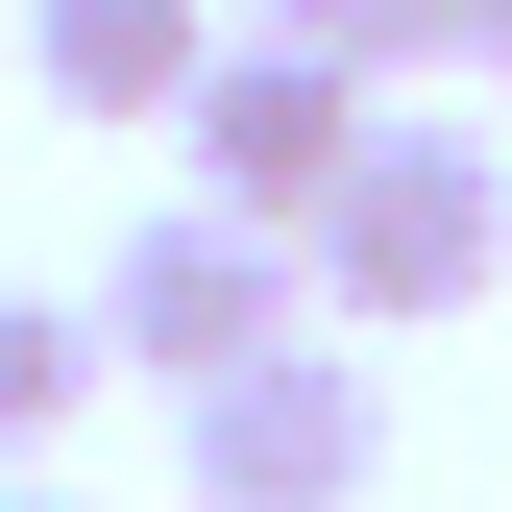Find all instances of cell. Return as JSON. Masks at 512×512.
Here are the masks:
<instances>
[{
    "mask_svg": "<svg viewBox=\"0 0 512 512\" xmlns=\"http://www.w3.org/2000/svg\"><path fill=\"white\" fill-rule=\"evenodd\" d=\"M25 74H49V122H171L220 74V0H25Z\"/></svg>",
    "mask_w": 512,
    "mask_h": 512,
    "instance_id": "5b68a950",
    "label": "cell"
},
{
    "mask_svg": "<svg viewBox=\"0 0 512 512\" xmlns=\"http://www.w3.org/2000/svg\"><path fill=\"white\" fill-rule=\"evenodd\" d=\"M293 317H317L293 220H220V196H147V220H122V269H98V342H122V366H171V391L269 366Z\"/></svg>",
    "mask_w": 512,
    "mask_h": 512,
    "instance_id": "3957f363",
    "label": "cell"
},
{
    "mask_svg": "<svg viewBox=\"0 0 512 512\" xmlns=\"http://www.w3.org/2000/svg\"><path fill=\"white\" fill-rule=\"evenodd\" d=\"M98 293H0V464H49V439H74V391H98Z\"/></svg>",
    "mask_w": 512,
    "mask_h": 512,
    "instance_id": "8992f818",
    "label": "cell"
},
{
    "mask_svg": "<svg viewBox=\"0 0 512 512\" xmlns=\"http://www.w3.org/2000/svg\"><path fill=\"white\" fill-rule=\"evenodd\" d=\"M293 269H317V317H342V342H439V317H488V293H512V122L391 98Z\"/></svg>",
    "mask_w": 512,
    "mask_h": 512,
    "instance_id": "6da1fadb",
    "label": "cell"
},
{
    "mask_svg": "<svg viewBox=\"0 0 512 512\" xmlns=\"http://www.w3.org/2000/svg\"><path fill=\"white\" fill-rule=\"evenodd\" d=\"M439 49H464V74H512V0H439Z\"/></svg>",
    "mask_w": 512,
    "mask_h": 512,
    "instance_id": "ba28073f",
    "label": "cell"
},
{
    "mask_svg": "<svg viewBox=\"0 0 512 512\" xmlns=\"http://www.w3.org/2000/svg\"><path fill=\"white\" fill-rule=\"evenodd\" d=\"M488 122H512V74H488Z\"/></svg>",
    "mask_w": 512,
    "mask_h": 512,
    "instance_id": "30bf717a",
    "label": "cell"
},
{
    "mask_svg": "<svg viewBox=\"0 0 512 512\" xmlns=\"http://www.w3.org/2000/svg\"><path fill=\"white\" fill-rule=\"evenodd\" d=\"M220 25H269V49H342L366 98H415V74H439V0H220Z\"/></svg>",
    "mask_w": 512,
    "mask_h": 512,
    "instance_id": "52a82bcc",
    "label": "cell"
},
{
    "mask_svg": "<svg viewBox=\"0 0 512 512\" xmlns=\"http://www.w3.org/2000/svg\"><path fill=\"white\" fill-rule=\"evenodd\" d=\"M171 464H196V512H366L391 488V366H366L342 317H293L269 366L171 391Z\"/></svg>",
    "mask_w": 512,
    "mask_h": 512,
    "instance_id": "7a4b0ae2",
    "label": "cell"
},
{
    "mask_svg": "<svg viewBox=\"0 0 512 512\" xmlns=\"http://www.w3.org/2000/svg\"><path fill=\"white\" fill-rule=\"evenodd\" d=\"M0 512H74V488H49V464H0Z\"/></svg>",
    "mask_w": 512,
    "mask_h": 512,
    "instance_id": "9c48e42d",
    "label": "cell"
},
{
    "mask_svg": "<svg viewBox=\"0 0 512 512\" xmlns=\"http://www.w3.org/2000/svg\"><path fill=\"white\" fill-rule=\"evenodd\" d=\"M366 122H391V98H366L342 49H269V25H220V74L171 98V147H196V196H220V220H293V244H317V196L366 171Z\"/></svg>",
    "mask_w": 512,
    "mask_h": 512,
    "instance_id": "277c9868",
    "label": "cell"
}]
</instances>
